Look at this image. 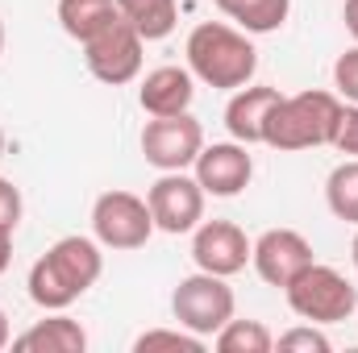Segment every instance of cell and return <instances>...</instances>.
I'll list each match as a JSON object with an SVG mask.
<instances>
[{
  "label": "cell",
  "mask_w": 358,
  "mask_h": 353,
  "mask_svg": "<svg viewBox=\"0 0 358 353\" xmlns=\"http://www.w3.org/2000/svg\"><path fill=\"white\" fill-rule=\"evenodd\" d=\"M275 104H279V88H250V84L238 88L234 100L225 104V129H229V137L242 142V146H259Z\"/></svg>",
  "instance_id": "5bb4252c"
},
{
  "label": "cell",
  "mask_w": 358,
  "mask_h": 353,
  "mask_svg": "<svg viewBox=\"0 0 358 353\" xmlns=\"http://www.w3.org/2000/svg\"><path fill=\"white\" fill-rule=\"evenodd\" d=\"M146 204H150L155 229L176 233V237L192 233L204 220V187L196 183V175H183V171H163L150 183Z\"/></svg>",
  "instance_id": "9c48e42d"
},
{
  "label": "cell",
  "mask_w": 358,
  "mask_h": 353,
  "mask_svg": "<svg viewBox=\"0 0 358 353\" xmlns=\"http://www.w3.org/2000/svg\"><path fill=\"white\" fill-rule=\"evenodd\" d=\"M171 312L176 320L196 333V337H217L225 329V320H234V287L221 274L196 270L187 278H179L171 291Z\"/></svg>",
  "instance_id": "5b68a950"
},
{
  "label": "cell",
  "mask_w": 358,
  "mask_h": 353,
  "mask_svg": "<svg viewBox=\"0 0 358 353\" xmlns=\"http://www.w3.org/2000/svg\"><path fill=\"white\" fill-rule=\"evenodd\" d=\"M13 262V233H0V274Z\"/></svg>",
  "instance_id": "4316f807"
},
{
  "label": "cell",
  "mask_w": 358,
  "mask_h": 353,
  "mask_svg": "<svg viewBox=\"0 0 358 353\" xmlns=\"http://www.w3.org/2000/svg\"><path fill=\"white\" fill-rule=\"evenodd\" d=\"M334 88H338V96H346L350 104H358V46L346 50L334 63Z\"/></svg>",
  "instance_id": "603a6c76"
},
{
  "label": "cell",
  "mask_w": 358,
  "mask_h": 353,
  "mask_svg": "<svg viewBox=\"0 0 358 353\" xmlns=\"http://www.w3.org/2000/svg\"><path fill=\"white\" fill-rule=\"evenodd\" d=\"M325 204L338 220L346 225H358V158H346L338 163L329 179H325Z\"/></svg>",
  "instance_id": "d6986e66"
},
{
  "label": "cell",
  "mask_w": 358,
  "mask_h": 353,
  "mask_svg": "<svg viewBox=\"0 0 358 353\" xmlns=\"http://www.w3.org/2000/svg\"><path fill=\"white\" fill-rule=\"evenodd\" d=\"M275 345L283 353H329V337L317 329V324H304V329H287L283 337H275Z\"/></svg>",
  "instance_id": "7402d4cb"
},
{
  "label": "cell",
  "mask_w": 358,
  "mask_h": 353,
  "mask_svg": "<svg viewBox=\"0 0 358 353\" xmlns=\"http://www.w3.org/2000/svg\"><path fill=\"white\" fill-rule=\"evenodd\" d=\"M142 46H146V38L125 17H113L100 33H92L84 42V63L100 84L121 88L142 75Z\"/></svg>",
  "instance_id": "8992f818"
},
{
  "label": "cell",
  "mask_w": 358,
  "mask_h": 353,
  "mask_svg": "<svg viewBox=\"0 0 358 353\" xmlns=\"http://www.w3.org/2000/svg\"><path fill=\"white\" fill-rule=\"evenodd\" d=\"M283 295H287V308L308 324H342L358 312V287L334 266L321 262L304 266L283 287Z\"/></svg>",
  "instance_id": "277c9868"
},
{
  "label": "cell",
  "mask_w": 358,
  "mask_h": 353,
  "mask_svg": "<svg viewBox=\"0 0 358 353\" xmlns=\"http://www.w3.org/2000/svg\"><path fill=\"white\" fill-rule=\"evenodd\" d=\"M350 254H355V266H358V233H355V246H350Z\"/></svg>",
  "instance_id": "f1b7e54d"
},
{
  "label": "cell",
  "mask_w": 358,
  "mask_h": 353,
  "mask_svg": "<svg viewBox=\"0 0 358 353\" xmlns=\"http://www.w3.org/2000/svg\"><path fill=\"white\" fill-rule=\"evenodd\" d=\"M196 183L204 187V195H238L250 187V175H255V158H250V146L242 142H213L196 154Z\"/></svg>",
  "instance_id": "8fae6325"
},
{
  "label": "cell",
  "mask_w": 358,
  "mask_h": 353,
  "mask_svg": "<svg viewBox=\"0 0 358 353\" xmlns=\"http://www.w3.org/2000/svg\"><path fill=\"white\" fill-rule=\"evenodd\" d=\"M104 274L100 241L92 237H59L38 262L29 266V299L42 312H67L80 295H88L96 278Z\"/></svg>",
  "instance_id": "6da1fadb"
},
{
  "label": "cell",
  "mask_w": 358,
  "mask_h": 353,
  "mask_svg": "<svg viewBox=\"0 0 358 353\" xmlns=\"http://www.w3.org/2000/svg\"><path fill=\"white\" fill-rule=\"evenodd\" d=\"M0 54H4V21H0Z\"/></svg>",
  "instance_id": "f546056e"
},
{
  "label": "cell",
  "mask_w": 358,
  "mask_h": 353,
  "mask_svg": "<svg viewBox=\"0 0 358 353\" xmlns=\"http://www.w3.org/2000/svg\"><path fill=\"white\" fill-rule=\"evenodd\" d=\"M200 150H204V129L192 112L150 117L142 129V158L155 171H187Z\"/></svg>",
  "instance_id": "ba28073f"
},
{
  "label": "cell",
  "mask_w": 358,
  "mask_h": 353,
  "mask_svg": "<svg viewBox=\"0 0 358 353\" xmlns=\"http://www.w3.org/2000/svg\"><path fill=\"white\" fill-rule=\"evenodd\" d=\"M8 345H13V329H8V316L0 308V350H8Z\"/></svg>",
  "instance_id": "83f0119b"
},
{
  "label": "cell",
  "mask_w": 358,
  "mask_h": 353,
  "mask_svg": "<svg viewBox=\"0 0 358 353\" xmlns=\"http://www.w3.org/2000/svg\"><path fill=\"white\" fill-rule=\"evenodd\" d=\"M221 353H271L275 337L263 320H225V329L213 337Z\"/></svg>",
  "instance_id": "ffe728a7"
},
{
  "label": "cell",
  "mask_w": 358,
  "mask_h": 353,
  "mask_svg": "<svg viewBox=\"0 0 358 353\" xmlns=\"http://www.w3.org/2000/svg\"><path fill=\"white\" fill-rule=\"evenodd\" d=\"M17 353H84L88 350V333L80 329V320L55 312L46 320H38L34 329H25L21 337H13Z\"/></svg>",
  "instance_id": "9a60e30c"
},
{
  "label": "cell",
  "mask_w": 358,
  "mask_h": 353,
  "mask_svg": "<svg viewBox=\"0 0 358 353\" xmlns=\"http://www.w3.org/2000/svg\"><path fill=\"white\" fill-rule=\"evenodd\" d=\"M342 21H346V29H350V38L358 42V0H346V8H342Z\"/></svg>",
  "instance_id": "484cf974"
},
{
  "label": "cell",
  "mask_w": 358,
  "mask_h": 353,
  "mask_svg": "<svg viewBox=\"0 0 358 353\" xmlns=\"http://www.w3.org/2000/svg\"><path fill=\"white\" fill-rule=\"evenodd\" d=\"M117 13H121L146 42L171 38V29H176V21H179L176 0H117Z\"/></svg>",
  "instance_id": "e0dca14e"
},
{
  "label": "cell",
  "mask_w": 358,
  "mask_h": 353,
  "mask_svg": "<svg viewBox=\"0 0 358 353\" xmlns=\"http://www.w3.org/2000/svg\"><path fill=\"white\" fill-rule=\"evenodd\" d=\"M192 96H196V75L187 67H155L138 88V104L146 117H176L192 108Z\"/></svg>",
  "instance_id": "4fadbf2b"
},
{
  "label": "cell",
  "mask_w": 358,
  "mask_h": 353,
  "mask_svg": "<svg viewBox=\"0 0 358 353\" xmlns=\"http://www.w3.org/2000/svg\"><path fill=\"white\" fill-rule=\"evenodd\" d=\"M192 233H196L192 237V262H196V270H208V274H221V278H234L238 270H246L255 241L234 220H204Z\"/></svg>",
  "instance_id": "30bf717a"
},
{
  "label": "cell",
  "mask_w": 358,
  "mask_h": 353,
  "mask_svg": "<svg viewBox=\"0 0 358 353\" xmlns=\"http://www.w3.org/2000/svg\"><path fill=\"white\" fill-rule=\"evenodd\" d=\"M21 191H17V183L13 179L0 175V233H17V225H21Z\"/></svg>",
  "instance_id": "cb8c5ba5"
},
{
  "label": "cell",
  "mask_w": 358,
  "mask_h": 353,
  "mask_svg": "<svg viewBox=\"0 0 358 353\" xmlns=\"http://www.w3.org/2000/svg\"><path fill=\"white\" fill-rule=\"evenodd\" d=\"M342 112L346 104L334 91H296V96H279V104L271 108L267 129H263V146L271 150H313V146H334L338 129H342Z\"/></svg>",
  "instance_id": "3957f363"
},
{
  "label": "cell",
  "mask_w": 358,
  "mask_h": 353,
  "mask_svg": "<svg viewBox=\"0 0 358 353\" xmlns=\"http://www.w3.org/2000/svg\"><path fill=\"white\" fill-rule=\"evenodd\" d=\"M250 262L267 287H287L304 266H313V246L296 229H267L250 246Z\"/></svg>",
  "instance_id": "7c38bea8"
},
{
  "label": "cell",
  "mask_w": 358,
  "mask_h": 353,
  "mask_svg": "<svg viewBox=\"0 0 358 353\" xmlns=\"http://www.w3.org/2000/svg\"><path fill=\"white\" fill-rule=\"evenodd\" d=\"M0 158H4V129H0Z\"/></svg>",
  "instance_id": "4dcf8cb0"
},
{
  "label": "cell",
  "mask_w": 358,
  "mask_h": 353,
  "mask_svg": "<svg viewBox=\"0 0 358 353\" xmlns=\"http://www.w3.org/2000/svg\"><path fill=\"white\" fill-rule=\"evenodd\" d=\"M117 13V0H59V21H63V33L76 38L80 46L88 42L92 33H100Z\"/></svg>",
  "instance_id": "ac0fdd59"
},
{
  "label": "cell",
  "mask_w": 358,
  "mask_h": 353,
  "mask_svg": "<svg viewBox=\"0 0 358 353\" xmlns=\"http://www.w3.org/2000/svg\"><path fill=\"white\" fill-rule=\"evenodd\" d=\"M92 233L104 250H142L155 237L150 204L134 191H104L92 204Z\"/></svg>",
  "instance_id": "52a82bcc"
},
{
  "label": "cell",
  "mask_w": 358,
  "mask_h": 353,
  "mask_svg": "<svg viewBox=\"0 0 358 353\" xmlns=\"http://www.w3.org/2000/svg\"><path fill=\"white\" fill-rule=\"evenodd\" d=\"M213 4L246 33H275L292 13V0H213Z\"/></svg>",
  "instance_id": "2e32d148"
},
{
  "label": "cell",
  "mask_w": 358,
  "mask_h": 353,
  "mask_svg": "<svg viewBox=\"0 0 358 353\" xmlns=\"http://www.w3.org/2000/svg\"><path fill=\"white\" fill-rule=\"evenodd\" d=\"M334 146H338L346 158H358V104H346V112H342V129H338Z\"/></svg>",
  "instance_id": "d4e9b609"
},
{
  "label": "cell",
  "mask_w": 358,
  "mask_h": 353,
  "mask_svg": "<svg viewBox=\"0 0 358 353\" xmlns=\"http://www.w3.org/2000/svg\"><path fill=\"white\" fill-rule=\"evenodd\" d=\"M138 353H155V350H171V353H204V337L187 333L183 324L179 329H150L134 341Z\"/></svg>",
  "instance_id": "44dd1931"
},
{
  "label": "cell",
  "mask_w": 358,
  "mask_h": 353,
  "mask_svg": "<svg viewBox=\"0 0 358 353\" xmlns=\"http://www.w3.org/2000/svg\"><path fill=\"white\" fill-rule=\"evenodd\" d=\"M187 71L217 91L246 88L259 71V50L246 38V29H234L225 21H200L187 33Z\"/></svg>",
  "instance_id": "7a4b0ae2"
}]
</instances>
